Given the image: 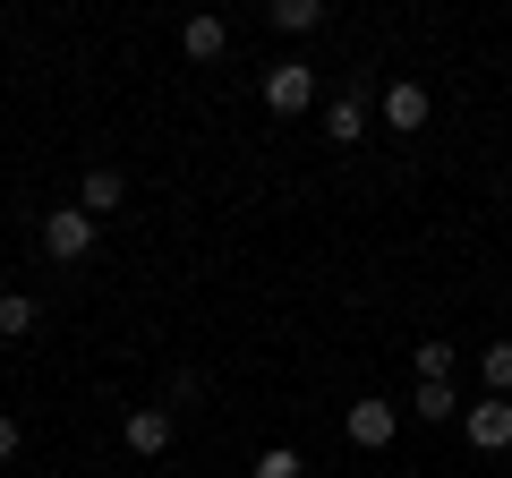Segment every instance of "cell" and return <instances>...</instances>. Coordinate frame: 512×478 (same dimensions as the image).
Returning <instances> with one entry per match:
<instances>
[{
  "label": "cell",
  "instance_id": "6da1fadb",
  "mask_svg": "<svg viewBox=\"0 0 512 478\" xmlns=\"http://www.w3.org/2000/svg\"><path fill=\"white\" fill-rule=\"evenodd\" d=\"M94 231H103V222H94L86 205H52V214H43V257H52V265H86L94 257Z\"/></svg>",
  "mask_w": 512,
  "mask_h": 478
},
{
  "label": "cell",
  "instance_id": "7a4b0ae2",
  "mask_svg": "<svg viewBox=\"0 0 512 478\" xmlns=\"http://www.w3.org/2000/svg\"><path fill=\"white\" fill-rule=\"evenodd\" d=\"M256 94H265V111H274V120H299V111H316V69H308V60H274V69H265V86H256Z\"/></svg>",
  "mask_w": 512,
  "mask_h": 478
},
{
  "label": "cell",
  "instance_id": "3957f363",
  "mask_svg": "<svg viewBox=\"0 0 512 478\" xmlns=\"http://www.w3.org/2000/svg\"><path fill=\"white\" fill-rule=\"evenodd\" d=\"M342 436L359 444V453H384V444L402 436V410H393V402H376V393H359V402L342 410Z\"/></svg>",
  "mask_w": 512,
  "mask_h": 478
},
{
  "label": "cell",
  "instance_id": "277c9868",
  "mask_svg": "<svg viewBox=\"0 0 512 478\" xmlns=\"http://www.w3.org/2000/svg\"><path fill=\"white\" fill-rule=\"evenodd\" d=\"M461 436H470V453H512V402L478 393V402L461 410Z\"/></svg>",
  "mask_w": 512,
  "mask_h": 478
},
{
  "label": "cell",
  "instance_id": "5b68a950",
  "mask_svg": "<svg viewBox=\"0 0 512 478\" xmlns=\"http://www.w3.org/2000/svg\"><path fill=\"white\" fill-rule=\"evenodd\" d=\"M384 129H393V137H419L427 129V86H419V77H393V86H384Z\"/></svg>",
  "mask_w": 512,
  "mask_h": 478
},
{
  "label": "cell",
  "instance_id": "8992f818",
  "mask_svg": "<svg viewBox=\"0 0 512 478\" xmlns=\"http://www.w3.org/2000/svg\"><path fill=\"white\" fill-rule=\"evenodd\" d=\"M120 444H128L137 461H163V453H171V410H128V419H120Z\"/></svg>",
  "mask_w": 512,
  "mask_h": 478
},
{
  "label": "cell",
  "instance_id": "52a82bcc",
  "mask_svg": "<svg viewBox=\"0 0 512 478\" xmlns=\"http://www.w3.org/2000/svg\"><path fill=\"white\" fill-rule=\"evenodd\" d=\"M265 26H274V35H316V26H325V0H274V9H265Z\"/></svg>",
  "mask_w": 512,
  "mask_h": 478
},
{
  "label": "cell",
  "instance_id": "ba28073f",
  "mask_svg": "<svg viewBox=\"0 0 512 478\" xmlns=\"http://www.w3.org/2000/svg\"><path fill=\"white\" fill-rule=\"evenodd\" d=\"M325 137H333V146H359V137H367V103H359V94H333V103H325Z\"/></svg>",
  "mask_w": 512,
  "mask_h": 478
},
{
  "label": "cell",
  "instance_id": "9c48e42d",
  "mask_svg": "<svg viewBox=\"0 0 512 478\" xmlns=\"http://www.w3.org/2000/svg\"><path fill=\"white\" fill-rule=\"evenodd\" d=\"M180 52L188 60H222V52H231V26H222V18H188L180 26Z\"/></svg>",
  "mask_w": 512,
  "mask_h": 478
},
{
  "label": "cell",
  "instance_id": "30bf717a",
  "mask_svg": "<svg viewBox=\"0 0 512 478\" xmlns=\"http://www.w3.org/2000/svg\"><path fill=\"white\" fill-rule=\"evenodd\" d=\"M120 197H128V180H120V171H111V163H103V171H86V188H77V205H86L94 222H103V214H111V205H120Z\"/></svg>",
  "mask_w": 512,
  "mask_h": 478
},
{
  "label": "cell",
  "instance_id": "8fae6325",
  "mask_svg": "<svg viewBox=\"0 0 512 478\" xmlns=\"http://www.w3.org/2000/svg\"><path fill=\"white\" fill-rule=\"evenodd\" d=\"M410 368H419V385H453L461 350H453V342H419V350H410Z\"/></svg>",
  "mask_w": 512,
  "mask_h": 478
},
{
  "label": "cell",
  "instance_id": "7c38bea8",
  "mask_svg": "<svg viewBox=\"0 0 512 478\" xmlns=\"http://www.w3.org/2000/svg\"><path fill=\"white\" fill-rule=\"evenodd\" d=\"M478 385H487L495 402H512V342H487V350H478Z\"/></svg>",
  "mask_w": 512,
  "mask_h": 478
},
{
  "label": "cell",
  "instance_id": "4fadbf2b",
  "mask_svg": "<svg viewBox=\"0 0 512 478\" xmlns=\"http://www.w3.org/2000/svg\"><path fill=\"white\" fill-rule=\"evenodd\" d=\"M410 410H419L427 427H444V419H461V410H470V402H461L453 385H419V393H410Z\"/></svg>",
  "mask_w": 512,
  "mask_h": 478
},
{
  "label": "cell",
  "instance_id": "5bb4252c",
  "mask_svg": "<svg viewBox=\"0 0 512 478\" xmlns=\"http://www.w3.org/2000/svg\"><path fill=\"white\" fill-rule=\"evenodd\" d=\"M35 299H26V291H0V342H26V333H35Z\"/></svg>",
  "mask_w": 512,
  "mask_h": 478
},
{
  "label": "cell",
  "instance_id": "9a60e30c",
  "mask_svg": "<svg viewBox=\"0 0 512 478\" xmlns=\"http://www.w3.org/2000/svg\"><path fill=\"white\" fill-rule=\"evenodd\" d=\"M256 478H308V461H299L291 444H265V453H256Z\"/></svg>",
  "mask_w": 512,
  "mask_h": 478
},
{
  "label": "cell",
  "instance_id": "2e32d148",
  "mask_svg": "<svg viewBox=\"0 0 512 478\" xmlns=\"http://www.w3.org/2000/svg\"><path fill=\"white\" fill-rule=\"evenodd\" d=\"M18 444H26V436H18V419L0 410V461H18Z\"/></svg>",
  "mask_w": 512,
  "mask_h": 478
}]
</instances>
